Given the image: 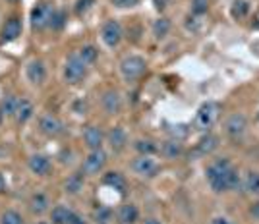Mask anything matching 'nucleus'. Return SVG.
Segmentation results:
<instances>
[{
    "mask_svg": "<svg viewBox=\"0 0 259 224\" xmlns=\"http://www.w3.org/2000/svg\"><path fill=\"white\" fill-rule=\"evenodd\" d=\"M205 180L209 190L217 195L242 190V172L228 157H215L205 166Z\"/></svg>",
    "mask_w": 259,
    "mask_h": 224,
    "instance_id": "1",
    "label": "nucleus"
},
{
    "mask_svg": "<svg viewBox=\"0 0 259 224\" xmlns=\"http://www.w3.org/2000/svg\"><path fill=\"white\" fill-rule=\"evenodd\" d=\"M120 75L126 83H136L147 74V62L140 54H126L118 64Z\"/></svg>",
    "mask_w": 259,
    "mask_h": 224,
    "instance_id": "2",
    "label": "nucleus"
},
{
    "mask_svg": "<svg viewBox=\"0 0 259 224\" xmlns=\"http://www.w3.org/2000/svg\"><path fill=\"white\" fill-rule=\"evenodd\" d=\"M221 110L223 107L217 103V101H205L201 107L197 108L194 116V129L205 133V131H211V128L215 126L221 118Z\"/></svg>",
    "mask_w": 259,
    "mask_h": 224,
    "instance_id": "3",
    "label": "nucleus"
},
{
    "mask_svg": "<svg viewBox=\"0 0 259 224\" xmlns=\"http://www.w3.org/2000/svg\"><path fill=\"white\" fill-rule=\"evenodd\" d=\"M249 129V120L244 112H232L223 122V133L230 141H242Z\"/></svg>",
    "mask_w": 259,
    "mask_h": 224,
    "instance_id": "4",
    "label": "nucleus"
},
{
    "mask_svg": "<svg viewBox=\"0 0 259 224\" xmlns=\"http://www.w3.org/2000/svg\"><path fill=\"white\" fill-rule=\"evenodd\" d=\"M87 70L89 68L79 60V56L76 53H72L62 66V79L68 85H79L87 77Z\"/></svg>",
    "mask_w": 259,
    "mask_h": 224,
    "instance_id": "5",
    "label": "nucleus"
},
{
    "mask_svg": "<svg viewBox=\"0 0 259 224\" xmlns=\"http://www.w3.org/2000/svg\"><path fill=\"white\" fill-rule=\"evenodd\" d=\"M108 162V155L105 149H95L89 151L85 155V159L81 160V166H79V172L85 176V178H91V176H99L103 174L105 166Z\"/></svg>",
    "mask_w": 259,
    "mask_h": 224,
    "instance_id": "6",
    "label": "nucleus"
},
{
    "mask_svg": "<svg viewBox=\"0 0 259 224\" xmlns=\"http://www.w3.org/2000/svg\"><path fill=\"white\" fill-rule=\"evenodd\" d=\"M130 170L134 172L141 180H151L161 172V164L155 160V157L149 155H138L136 159H132L130 162Z\"/></svg>",
    "mask_w": 259,
    "mask_h": 224,
    "instance_id": "7",
    "label": "nucleus"
},
{
    "mask_svg": "<svg viewBox=\"0 0 259 224\" xmlns=\"http://www.w3.org/2000/svg\"><path fill=\"white\" fill-rule=\"evenodd\" d=\"M54 10L56 8H54L53 4H49V2H37L33 6L31 16H29V23H31L33 31H45V29H49Z\"/></svg>",
    "mask_w": 259,
    "mask_h": 224,
    "instance_id": "8",
    "label": "nucleus"
},
{
    "mask_svg": "<svg viewBox=\"0 0 259 224\" xmlns=\"http://www.w3.org/2000/svg\"><path fill=\"white\" fill-rule=\"evenodd\" d=\"M122 39H124V29H122L120 22L114 20V18H108L107 22L101 25V41H103V44L110 51H114V49L120 47Z\"/></svg>",
    "mask_w": 259,
    "mask_h": 224,
    "instance_id": "9",
    "label": "nucleus"
},
{
    "mask_svg": "<svg viewBox=\"0 0 259 224\" xmlns=\"http://www.w3.org/2000/svg\"><path fill=\"white\" fill-rule=\"evenodd\" d=\"M99 105H101V110H103L107 116H116V114L122 112L124 101H122V95H120L118 89L110 87V89H105V91L101 93Z\"/></svg>",
    "mask_w": 259,
    "mask_h": 224,
    "instance_id": "10",
    "label": "nucleus"
},
{
    "mask_svg": "<svg viewBox=\"0 0 259 224\" xmlns=\"http://www.w3.org/2000/svg\"><path fill=\"white\" fill-rule=\"evenodd\" d=\"M25 79L33 87H41L47 81V66L41 58H31L25 64Z\"/></svg>",
    "mask_w": 259,
    "mask_h": 224,
    "instance_id": "11",
    "label": "nucleus"
},
{
    "mask_svg": "<svg viewBox=\"0 0 259 224\" xmlns=\"http://www.w3.org/2000/svg\"><path fill=\"white\" fill-rule=\"evenodd\" d=\"M105 136H107V131H103V128L97 126V124H89V126H85L83 131H81L83 145H85L89 151L103 149V145H105Z\"/></svg>",
    "mask_w": 259,
    "mask_h": 224,
    "instance_id": "12",
    "label": "nucleus"
},
{
    "mask_svg": "<svg viewBox=\"0 0 259 224\" xmlns=\"http://www.w3.org/2000/svg\"><path fill=\"white\" fill-rule=\"evenodd\" d=\"M39 131L47 138H60L64 133V122L56 114H43L39 120Z\"/></svg>",
    "mask_w": 259,
    "mask_h": 224,
    "instance_id": "13",
    "label": "nucleus"
},
{
    "mask_svg": "<svg viewBox=\"0 0 259 224\" xmlns=\"http://www.w3.org/2000/svg\"><path fill=\"white\" fill-rule=\"evenodd\" d=\"M105 143H107L108 149L112 151V153H122V151L128 147V143H130L126 129L122 128V126H114V128H110L107 131V136H105Z\"/></svg>",
    "mask_w": 259,
    "mask_h": 224,
    "instance_id": "14",
    "label": "nucleus"
},
{
    "mask_svg": "<svg viewBox=\"0 0 259 224\" xmlns=\"http://www.w3.org/2000/svg\"><path fill=\"white\" fill-rule=\"evenodd\" d=\"M219 147H221V138L217 133H213V131H205L199 138V141L195 143L194 153L197 157H211Z\"/></svg>",
    "mask_w": 259,
    "mask_h": 224,
    "instance_id": "15",
    "label": "nucleus"
},
{
    "mask_svg": "<svg viewBox=\"0 0 259 224\" xmlns=\"http://www.w3.org/2000/svg\"><path fill=\"white\" fill-rule=\"evenodd\" d=\"M27 168L35 176H49L53 172V160L43 153H35L27 159Z\"/></svg>",
    "mask_w": 259,
    "mask_h": 224,
    "instance_id": "16",
    "label": "nucleus"
},
{
    "mask_svg": "<svg viewBox=\"0 0 259 224\" xmlns=\"http://www.w3.org/2000/svg\"><path fill=\"white\" fill-rule=\"evenodd\" d=\"M101 184L108 188V190H114L118 192L120 195H126V188H128V180L126 176L118 170H108L101 176Z\"/></svg>",
    "mask_w": 259,
    "mask_h": 224,
    "instance_id": "17",
    "label": "nucleus"
},
{
    "mask_svg": "<svg viewBox=\"0 0 259 224\" xmlns=\"http://www.w3.org/2000/svg\"><path fill=\"white\" fill-rule=\"evenodd\" d=\"M141 220L140 207L136 203H122L116 209V222L118 224H138Z\"/></svg>",
    "mask_w": 259,
    "mask_h": 224,
    "instance_id": "18",
    "label": "nucleus"
},
{
    "mask_svg": "<svg viewBox=\"0 0 259 224\" xmlns=\"http://www.w3.org/2000/svg\"><path fill=\"white\" fill-rule=\"evenodd\" d=\"M159 153L162 155V159L166 160H176V159H182L184 153H186V147L180 139H166L162 145H159Z\"/></svg>",
    "mask_w": 259,
    "mask_h": 224,
    "instance_id": "19",
    "label": "nucleus"
},
{
    "mask_svg": "<svg viewBox=\"0 0 259 224\" xmlns=\"http://www.w3.org/2000/svg\"><path fill=\"white\" fill-rule=\"evenodd\" d=\"M22 20L20 18H16V16H12L6 20V23L2 25V31H0V39H2V43H12V41H16V39H20V35H22Z\"/></svg>",
    "mask_w": 259,
    "mask_h": 224,
    "instance_id": "20",
    "label": "nucleus"
},
{
    "mask_svg": "<svg viewBox=\"0 0 259 224\" xmlns=\"http://www.w3.org/2000/svg\"><path fill=\"white\" fill-rule=\"evenodd\" d=\"M29 211L35 216H43L45 213L51 211V199L45 192H35L29 197Z\"/></svg>",
    "mask_w": 259,
    "mask_h": 224,
    "instance_id": "21",
    "label": "nucleus"
},
{
    "mask_svg": "<svg viewBox=\"0 0 259 224\" xmlns=\"http://www.w3.org/2000/svg\"><path fill=\"white\" fill-rule=\"evenodd\" d=\"M242 190L251 195V197H259V170L249 168L246 174H242Z\"/></svg>",
    "mask_w": 259,
    "mask_h": 224,
    "instance_id": "22",
    "label": "nucleus"
},
{
    "mask_svg": "<svg viewBox=\"0 0 259 224\" xmlns=\"http://www.w3.org/2000/svg\"><path fill=\"white\" fill-rule=\"evenodd\" d=\"M62 188H64V193H68V195H77V193L83 192V188H85V176L81 172H74V174H70L64 180Z\"/></svg>",
    "mask_w": 259,
    "mask_h": 224,
    "instance_id": "23",
    "label": "nucleus"
},
{
    "mask_svg": "<svg viewBox=\"0 0 259 224\" xmlns=\"http://www.w3.org/2000/svg\"><path fill=\"white\" fill-rule=\"evenodd\" d=\"M33 114H35V107H33L31 101L29 99H20L18 101V108H16V114H14L16 122L20 126H23V124H27L31 120Z\"/></svg>",
    "mask_w": 259,
    "mask_h": 224,
    "instance_id": "24",
    "label": "nucleus"
},
{
    "mask_svg": "<svg viewBox=\"0 0 259 224\" xmlns=\"http://www.w3.org/2000/svg\"><path fill=\"white\" fill-rule=\"evenodd\" d=\"M76 54L79 56V60H81L87 68H91V66L99 60V49L95 47V44H91V43L81 44V47L76 51Z\"/></svg>",
    "mask_w": 259,
    "mask_h": 224,
    "instance_id": "25",
    "label": "nucleus"
},
{
    "mask_svg": "<svg viewBox=\"0 0 259 224\" xmlns=\"http://www.w3.org/2000/svg\"><path fill=\"white\" fill-rule=\"evenodd\" d=\"M91 218L95 224H112L116 218V213L108 207V205H97L91 213Z\"/></svg>",
    "mask_w": 259,
    "mask_h": 224,
    "instance_id": "26",
    "label": "nucleus"
},
{
    "mask_svg": "<svg viewBox=\"0 0 259 224\" xmlns=\"http://www.w3.org/2000/svg\"><path fill=\"white\" fill-rule=\"evenodd\" d=\"M170 29H172V22H170L168 18H164V16L157 18V20L153 22V25H151V33H153V37H155L157 41L166 39V37H168V33H170Z\"/></svg>",
    "mask_w": 259,
    "mask_h": 224,
    "instance_id": "27",
    "label": "nucleus"
},
{
    "mask_svg": "<svg viewBox=\"0 0 259 224\" xmlns=\"http://www.w3.org/2000/svg\"><path fill=\"white\" fill-rule=\"evenodd\" d=\"M134 151L138 155H149V157H155L159 153V145L157 141H153L151 138H140L134 141Z\"/></svg>",
    "mask_w": 259,
    "mask_h": 224,
    "instance_id": "28",
    "label": "nucleus"
},
{
    "mask_svg": "<svg viewBox=\"0 0 259 224\" xmlns=\"http://www.w3.org/2000/svg\"><path fill=\"white\" fill-rule=\"evenodd\" d=\"M49 213H51V224H66L70 214H72V209L68 205L60 203V205H54Z\"/></svg>",
    "mask_w": 259,
    "mask_h": 224,
    "instance_id": "29",
    "label": "nucleus"
},
{
    "mask_svg": "<svg viewBox=\"0 0 259 224\" xmlns=\"http://www.w3.org/2000/svg\"><path fill=\"white\" fill-rule=\"evenodd\" d=\"M18 97L16 95H6L2 101H0V116L4 118H12L16 114V108H18Z\"/></svg>",
    "mask_w": 259,
    "mask_h": 224,
    "instance_id": "30",
    "label": "nucleus"
},
{
    "mask_svg": "<svg viewBox=\"0 0 259 224\" xmlns=\"http://www.w3.org/2000/svg\"><path fill=\"white\" fill-rule=\"evenodd\" d=\"M249 8H251L249 0H234L232 6H230V16L234 20H244V18H248Z\"/></svg>",
    "mask_w": 259,
    "mask_h": 224,
    "instance_id": "31",
    "label": "nucleus"
},
{
    "mask_svg": "<svg viewBox=\"0 0 259 224\" xmlns=\"http://www.w3.org/2000/svg\"><path fill=\"white\" fill-rule=\"evenodd\" d=\"M68 23V12L66 10H54L53 14V20H51V27L53 31H62Z\"/></svg>",
    "mask_w": 259,
    "mask_h": 224,
    "instance_id": "32",
    "label": "nucleus"
},
{
    "mask_svg": "<svg viewBox=\"0 0 259 224\" xmlns=\"http://www.w3.org/2000/svg\"><path fill=\"white\" fill-rule=\"evenodd\" d=\"M0 224H25L22 213H18L16 209H6L0 214Z\"/></svg>",
    "mask_w": 259,
    "mask_h": 224,
    "instance_id": "33",
    "label": "nucleus"
},
{
    "mask_svg": "<svg viewBox=\"0 0 259 224\" xmlns=\"http://www.w3.org/2000/svg\"><path fill=\"white\" fill-rule=\"evenodd\" d=\"M203 27V16H195V14H190L186 18V29L190 33H199Z\"/></svg>",
    "mask_w": 259,
    "mask_h": 224,
    "instance_id": "34",
    "label": "nucleus"
},
{
    "mask_svg": "<svg viewBox=\"0 0 259 224\" xmlns=\"http://www.w3.org/2000/svg\"><path fill=\"white\" fill-rule=\"evenodd\" d=\"M207 10H209V0H192V4H190V14L205 16Z\"/></svg>",
    "mask_w": 259,
    "mask_h": 224,
    "instance_id": "35",
    "label": "nucleus"
},
{
    "mask_svg": "<svg viewBox=\"0 0 259 224\" xmlns=\"http://www.w3.org/2000/svg\"><path fill=\"white\" fill-rule=\"evenodd\" d=\"M95 2H97V0H76V6H74L76 16H85L87 12L93 8Z\"/></svg>",
    "mask_w": 259,
    "mask_h": 224,
    "instance_id": "36",
    "label": "nucleus"
},
{
    "mask_svg": "<svg viewBox=\"0 0 259 224\" xmlns=\"http://www.w3.org/2000/svg\"><path fill=\"white\" fill-rule=\"evenodd\" d=\"M114 8H120V10H128V8H136L141 0H110Z\"/></svg>",
    "mask_w": 259,
    "mask_h": 224,
    "instance_id": "37",
    "label": "nucleus"
},
{
    "mask_svg": "<svg viewBox=\"0 0 259 224\" xmlns=\"http://www.w3.org/2000/svg\"><path fill=\"white\" fill-rule=\"evenodd\" d=\"M248 216L251 218V220H255V222H259V197L255 199V201L249 203V207H248Z\"/></svg>",
    "mask_w": 259,
    "mask_h": 224,
    "instance_id": "38",
    "label": "nucleus"
},
{
    "mask_svg": "<svg viewBox=\"0 0 259 224\" xmlns=\"http://www.w3.org/2000/svg\"><path fill=\"white\" fill-rule=\"evenodd\" d=\"M209 224H238V222H234L230 216H225V214H217V216H213V218L209 220Z\"/></svg>",
    "mask_w": 259,
    "mask_h": 224,
    "instance_id": "39",
    "label": "nucleus"
},
{
    "mask_svg": "<svg viewBox=\"0 0 259 224\" xmlns=\"http://www.w3.org/2000/svg\"><path fill=\"white\" fill-rule=\"evenodd\" d=\"M66 224H87V220L79 213L72 211V214H70V218H68V222Z\"/></svg>",
    "mask_w": 259,
    "mask_h": 224,
    "instance_id": "40",
    "label": "nucleus"
},
{
    "mask_svg": "<svg viewBox=\"0 0 259 224\" xmlns=\"http://www.w3.org/2000/svg\"><path fill=\"white\" fill-rule=\"evenodd\" d=\"M168 4H170V0H153V8L161 14L168 8Z\"/></svg>",
    "mask_w": 259,
    "mask_h": 224,
    "instance_id": "41",
    "label": "nucleus"
},
{
    "mask_svg": "<svg viewBox=\"0 0 259 224\" xmlns=\"http://www.w3.org/2000/svg\"><path fill=\"white\" fill-rule=\"evenodd\" d=\"M74 112H76V114H85L87 112L85 101H76V103H74Z\"/></svg>",
    "mask_w": 259,
    "mask_h": 224,
    "instance_id": "42",
    "label": "nucleus"
},
{
    "mask_svg": "<svg viewBox=\"0 0 259 224\" xmlns=\"http://www.w3.org/2000/svg\"><path fill=\"white\" fill-rule=\"evenodd\" d=\"M140 222L141 224H164L161 218H157V216H145V218H141Z\"/></svg>",
    "mask_w": 259,
    "mask_h": 224,
    "instance_id": "43",
    "label": "nucleus"
},
{
    "mask_svg": "<svg viewBox=\"0 0 259 224\" xmlns=\"http://www.w3.org/2000/svg\"><path fill=\"white\" fill-rule=\"evenodd\" d=\"M4 188H6V182H4V176L0 174V192H4Z\"/></svg>",
    "mask_w": 259,
    "mask_h": 224,
    "instance_id": "44",
    "label": "nucleus"
},
{
    "mask_svg": "<svg viewBox=\"0 0 259 224\" xmlns=\"http://www.w3.org/2000/svg\"><path fill=\"white\" fill-rule=\"evenodd\" d=\"M35 224H51V222H43V220H39V222H35Z\"/></svg>",
    "mask_w": 259,
    "mask_h": 224,
    "instance_id": "45",
    "label": "nucleus"
},
{
    "mask_svg": "<svg viewBox=\"0 0 259 224\" xmlns=\"http://www.w3.org/2000/svg\"><path fill=\"white\" fill-rule=\"evenodd\" d=\"M8 2H20V0H8Z\"/></svg>",
    "mask_w": 259,
    "mask_h": 224,
    "instance_id": "46",
    "label": "nucleus"
}]
</instances>
